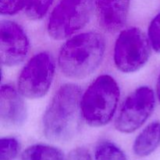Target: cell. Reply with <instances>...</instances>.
Here are the masks:
<instances>
[{"label": "cell", "instance_id": "6da1fadb", "mask_svg": "<svg viewBox=\"0 0 160 160\" xmlns=\"http://www.w3.org/2000/svg\"><path fill=\"white\" fill-rule=\"evenodd\" d=\"M81 90L78 85L66 84L53 96L43 117V132L52 142H67L78 133L81 112Z\"/></svg>", "mask_w": 160, "mask_h": 160}, {"label": "cell", "instance_id": "7a4b0ae2", "mask_svg": "<svg viewBox=\"0 0 160 160\" xmlns=\"http://www.w3.org/2000/svg\"><path fill=\"white\" fill-rule=\"evenodd\" d=\"M105 50V40L98 33L89 31L73 36L59 51L61 72L69 78L84 79L98 69Z\"/></svg>", "mask_w": 160, "mask_h": 160}, {"label": "cell", "instance_id": "3957f363", "mask_svg": "<svg viewBox=\"0 0 160 160\" xmlns=\"http://www.w3.org/2000/svg\"><path fill=\"white\" fill-rule=\"evenodd\" d=\"M120 95V88L112 77H98L81 98V112L86 123L94 128L108 124L117 111Z\"/></svg>", "mask_w": 160, "mask_h": 160}, {"label": "cell", "instance_id": "277c9868", "mask_svg": "<svg viewBox=\"0 0 160 160\" xmlns=\"http://www.w3.org/2000/svg\"><path fill=\"white\" fill-rule=\"evenodd\" d=\"M92 12V0H60L48 18V34L55 40L68 38L88 24Z\"/></svg>", "mask_w": 160, "mask_h": 160}, {"label": "cell", "instance_id": "5b68a950", "mask_svg": "<svg viewBox=\"0 0 160 160\" xmlns=\"http://www.w3.org/2000/svg\"><path fill=\"white\" fill-rule=\"evenodd\" d=\"M151 55L149 39L137 28H129L119 34L114 47L117 68L123 73L138 71L145 65Z\"/></svg>", "mask_w": 160, "mask_h": 160}, {"label": "cell", "instance_id": "8992f818", "mask_svg": "<svg viewBox=\"0 0 160 160\" xmlns=\"http://www.w3.org/2000/svg\"><path fill=\"white\" fill-rule=\"evenodd\" d=\"M55 70L51 54L42 52L34 55L20 72L17 82L18 92L30 99L45 96L51 88Z\"/></svg>", "mask_w": 160, "mask_h": 160}, {"label": "cell", "instance_id": "52a82bcc", "mask_svg": "<svg viewBox=\"0 0 160 160\" xmlns=\"http://www.w3.org/2000/svg\"><path fill=\"white\" fill-rule=\"evenodd\" d=\"M156 98L152 89L142 86L127 98L119 112L115 127L120 132L130 134L143 126L155 109Z\"/></svg>", "mask_w": 160, "mask_h": 160}, {"label": "cell", "instance_id": "ba28073f", "mask_svg": "<svg viewBox=\"0 0 160 160\" xmlns=\"http://www.w3.org/2000/svg\"><path fill=\"white\" fill-rule=\"evenodd\" d=\"M28 38L23 28L16 22L2 20L0 24V59L7 67L21 63L29 52Z\"/></svg>", "mask_w": 160, "mask_h": 160}, {"label": "cell", "instance_id": "9c48e42d", "mask_svg": "<svg viewBox=\"0 0 160 160\" xmlns=\"http://www.w3.org/2000/svg\"><path fill=\"white\" fill-rule=\"evenodd\" d=\"M27 119V109L21 94L9 84L1 87L0 120L6 128H20Z\"/></svg>", "mask_w": 160, "mask_h": 160}, {"label": "cell", "instance_id": "30bf717a", "mask_svg": "<svg viewBox=\"0 0 160 160\" xmlns=\"http://www.w3.org/2000/svg\"><path fill=\"white\" fill-rule=\"evenodd\" d=\"M130 7V0H95L99 25L107 32H116L123 28Z\"/></svg>", "mask_w": 160, "mask_h": 160}, {"label": "cell", "instance_id": "8fae6325", "mask_svg": "<svg viewBox=\"0 0 160 160\" xmlns=\"http://www.w3.org/2000/svg\"><path fill=\"white\" fill-rule=\"evenodd\" d=\"M160 144V122L154 121L145 127L134 141L133 150L139 157L151 155Z\"/></svg>", "mask_w": 160, "mask_h": 160}, {"label": "cell", "instance_id": "7c38bea8", "mask_svg": "<svg viewBox=\"0 0 160 160\" xmlns=\"http://www.w3.org/2000/svg\"><path fill=\"white\" fill-rule=\"evenodd\" d=\"M21 160H65L63 154L56 147L47 145H31L23 151Z\"/></svg>", "mask_w": 160, "mask_h": 160}, {"label": "cell", "instance_id": "4fadbf2b", "mask_svg": "<svg viewBox=\"0 0 160 160\" xmlns=\"http://www.w3.org/2000/svg\"><path fill=\"white\" fill-rule=\"evenodd\" d=\"M95 160H127L126 156L119 147L109 142H102L96 147Z\"/></svg>", "mask_w": 160, "mask_h": 160}, {"label": "cell", "instance_id": "5bb4252c", "mask_svg": "<svg viewBox=\"0 0 160 160\" xmlns=\"http://www.w3.org/2000/svg\"><path fill=\"white\" fill-rule=\"evenodd\" d=\"M20 145L14 138H2L0 140V160H18Z\"/></svg>", "mask_w": 160, "mask_h": 160}, {"label": "cell", "instance_id": "9a60e30c", "mask_svg": "<svg viewBox=\"0 0 160 160\" xmlns=\"http://www.w3.org/2000/svg\"><path fill=\"white\" fill-rule=\"evenodd\" d=\"M54 0H28L26 6L27 15L32 20L44 17Z\"/></svg>", "mask_w": 160, "mask_h": 160}, {"label": "cell", "instance_id": "2e32d148", "mask_svg": "<svg viewBox=\"0 0 160 160\" xmlns=\"http://www.w3.org/2000/svg\"><path fill=\"white\" fill-rule=\"evenodd\" d=\"M28 0H0V12L2 15L12 16L26 8Z\"/></svg>", "mask_w": 160, "mask_h": 160}, {"label": "cell", "instance_id": "e0dca14e", "mask_svg": "<svg viewBox=\"0 0 160 160\" xmlns=\"http://www.w3.org/2000/svg\"><path fill=\"white\" fill-rule=\"evenodd\" d=\"M148 39L153 49L160 53V12L154 17L148 27Z\"/></svg>", "mask_w": 160, "mask_h": 160}, {"label": "cell", "instance_id": "ac0fdd59", "mask_svg": "<svg viewBox=\"0 0 160 160\" xmlns=\"http://www.w3.org/2000/svg\"><path fill=\"white\" fill-rule=\"evenodd\" d=\"M65 160H92V157L87 149L77 148L69 153Z\"/></svg>", "mask_w": 160, "mask_h": 160}, {"label": "cell", "instance_id": "d6986e66", "mask_svg": "<svg viewBox=\"0 0 160 160\" xmlns=\"http://www.w3.org/2000/svg\"><path fill=\"white\" fill-rule=\"evenodd\" d=\"M156 95H157V98L159 102H160V74L158 78L157 84H156Z\"/></svg>", "mask_w": 160, "mask_h": 160}]
</instances>
